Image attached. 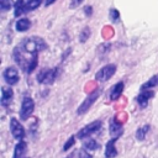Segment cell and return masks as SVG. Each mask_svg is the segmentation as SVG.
Instances as JSON below:
<instances>
[{
	"instance_id": "cell-1",
	"label": "cell",
	"mask_w": 158,
	"mask_h": 158,
	"mask_svg": "<svg viewBox=\"0 0 158 158\" xmlns=\"http://www.w3.org/2000/svg\"><path fill=\"white\" fill-rule=\"evenodd\" d=\"M26 52L28 53H37L47 48V43L40 37H28L25 38L20 44Z\"/></svg>"
},
{
	"instance_id": "cell-2",
	"label": "cell",
	"mask_w": 158,
	"mask_h": 158,
	"mask_svg": "<svg viewBox=\"0 0 158 158\" xmlns=\"http://www.w3.org/2000/svg\"><path fill=\"white\" fill-rule=\"evenodd\" d=\"M100 94H101V90L100 89H96V90H94L93 93H90L85 99H84V101L80 104V106L78 107V114L79 115H83V114H85L91 106H93V104L96 101V99L100 96Z\"/></svg>"
},
{
	"instance_id": "cell-3",
	"label": "cell",
	"mask_w": 158,
	"mask_h": 158,
	"mask_svg": "<svg viewBox=\"0 0 158 158\" xmlns=\"http://www.w3.org/2000/svg\"><path fill=\"white\" fill-rule=\"evenodd\" d=\"M57 75H58V68H52V69H47L46 68V69H42L38 73L37 80H38V83L48 85V84H52L56 80Z\"/></svg>"
},
{
	"instance_id": "cell-4",
	"label": "cell",
	"mask_w": 158,
	"mask_h": 158,
	"mask_svg": "<svg viewBox=\"0 0 158 158\" xmlns=\"http://www.w3.org/2000/svg\"><path fill=\"white\" fill-rule=\"evenodd\" d=\"M33 110H35V102H33V100L31 98H28V96L23 98L22 104H21V109H20V118L23 120V121H26L32 115Z\"/></svg>"
},
{
	"instance_id": "cell-5",
	"label": "cell",
	"mask_w": 158,
	"mask_h": 158,
	"mask_svg": "<svg viewBox=\"0 0 158 158\" xmlns=\"http://www.w3.org/2000/svg\"><path fill=\"white\" fill-rule=\"evenodd\" d=\"M100 127H101V121H99V120L93 121V122H90L89 125H86V126H84L83 128H80V130L78 131V133H77V137H78V138H86V137L91 136L93 133L98 132V131L100 130Z\"/></svg>"
},
{
	"instance_id": "cell-6",
	"label": "cell",
	"mask_w": 158,
	"mask_h": 158,
	"mask_svg": "<svg viewBox=\"0 0 158 158\" xmlns=\"http://www.w3.org/2000/svg\"><path fill=\"white\" fill-rule=\"evenodd\" d=\"M115 72H116V65L115 64H107V65L102 67L99 72H96L95 79L98 81H106L115 74Z\"/></svg>"
},
{
	"instance_id": "cell-7",
	"label": "cell",
	"mask_w": 158,
	"mask_h": 158,
	"mask_svg": "<svg viewBox=\"0 0 158 158\" xmlns=\"http://www.w3.org/2000/svg\"><path fill=\"white\" fill-rule=\"evenodd\" d=\"M2 77H4L5 81H6L9 85H15V84H17V83H19V79H20L19 72H17V69H16L15 67H7V68L4 70Z\"/></svg>"
},
{
	"instance_id": "cell-8",
	"label": "cell",
	"mask_w": 158,
	"mask_h": 158,
	"mask_svg": "<svg viewBox=\"0 0 158 158\" xmlns=\"http://www.w3.org/2000/svg\"><path fill=\"white\" fill-rule=\"evenodd\" d=\"M10 130H11L12 136H14L16 139L22 141V138L25 137V128L22 127V125H21L15 117H12V118L10 120Z\"/></svg>"
},
{
	"instance_id": "cell-9",
	"label": "cell",
	"mask_w": 158,
	"mask_h": 158,
	"mask_svg": "<svg viewBox=\"0 0 158 158\" xmlns=\"http://www.w3.org/2000/svg\"><path fill=\"white\" fill-rule=\"evenodd\" d=\"M109 131H110L111 138H118L122 135L123 128H122V125L120 122H117L115 118H112L111 122H110V130Z\"/></svg>"
},
{
	"instance_id": "cell-10",
	"label": "cell",
	"mask_w": 158,
	"mask_h": 158,
	"mask_svg": "<svg viewBox=\"0 0 158 158\" xmlns=\"http://www.w3.org/2000/svg\"><path fill=\"white\" fill-rule=\"evenodd\" d=\"M118 138H111L107 143H106V147H105V157L106 158H115L117 156V149L115 147V143Z\"/></svg>"
},
{
	"instance_id": "cell-11",
	"label": "cell",
	"mask_w": 158,
	"mask_h": 158,
	"mask_svg": "<svg viewBox=\"0 0 158 158\" xmlns=\"http://www.w3.org/2000/svg\"><path fill=\"white\" fill-rule=\"evenodd\" d=\"M12 98H14V91H12V89H10V88H2V89H1V99H0V102H1L2 106L10 105Z\"/></svg>"
},
{
	"instance_id": "cell-12",
	"label": "cell",
	"mask_w": 158,
	"mask_h": 158,
	"mask_svg": "<svg viewBox=\"0 0 158 158\" xmlns=\"http://www.w3.org/2000/svg\"><path fill=\"white\" fill-rule=\"evenodd\" d=\"M153 96H154V91H152V90H142V93L137 96V102L142 107H144L146 104L148 102V100L152 99Z\"/></svg>"
},
{
	"instance_id": "cell-13",
	"label": "cell",
	"mask_w": 158,
	"mask_h": 158,
	"mask_svg": "<svg viewBox=\"0 0 158 158\" xmlns=\"http://www.w3.org/2000/svg\"><path fill=\"white\" fill-rule=\"evenodd\" d=\"M122 91H123V83H122V81L116 83V84L111 88V90H110V99H111V100H117V99L121 96Z\"/></svg>"
},
{
	"instance_id": "cell-14",
	"label": "cell",
	"mask_w": 158,
	"mask_h": 158,
	"mask_svg": "<svg viewBox=\"0 0 158 158\" xmlns=\"http://www.w3.org/2000/svg\"><path fill=\"white\" fill-rule=\"evenodd\" d=\"M26 147H27V144H26V142H23V141H20L16 146H15V149H14V156H12V158H22V154L26 152Z\"/></svg>"
},
{
	"instance_id": "cell-15",
	"label": "cell",
	"mask_w": 158,
	"mask_h": 158,
	"mask_svg": "<svg viewBox=\"0 0 158 158\" xmlns=\"http://www.w3.org/2000/svg\"><path fill=\"white\" fill-rule=\"evenodd\" d=\"M30 26H31V22H30L28 19H20V20H17V22H16V30H17L19 32H25V31H27V30L30 28Z\"/></svg>"
},
{
	"instance_id": "cell-16",
	"label": "cell",
	"mask_w": 158,
	"mask_h": 158,
	"mask_svg": "<svg viewBox=\"0 0 158 158\" xmlns=\"http://www.w3.org/2000/svg\"><path fill=\"white\" fill-rule=\"evenodd\" d=\"M154 86H158V74L153 75L151 79H148L146 83H143L141 85V90H148V89L154 88Z\"/></svg>"
},
{
	"instance_id": "cell-17",
	"label": "cell",
	"mask_w": 158,
	"mask_h": 158,
	"mask_svg": "<svg viewBox=\"0 0 158 158\" xmlns=\"http://www.w3.org/2000/svg\"><path fill=\"white\" fill-rule=\"evenodd\" d=\"M83 148H85L88 151H95L99 148V143L93 138H88L83 142Z\"/></svg>"
},
{
	"instance_id": "cell-18",
	"label": "cell",
	"mask_w": 158,
	"mask_h": 158,
	"mask_svg": "<svg viewBox=\"0 0 158 158\" xmlns=\"http://www.w3.org/2000/svg\"><path fill=\"white\" fill-rule=\"evenodd\" d=\"M22 12H25V2H23V0H17L14 5V15L17 17Z\"/></svg>"
},
{
	"instance_id": "cell-19",
	"label": "cell",
	"mask_w": 158,
	"mask_h": 158,
	"mask_svg": "<svg viewBox=\"0 0 158 158\" xmlns=\"http://www.w3.org/2000/svg\"><path fill=\"white\" fill-rule=\"evenodd\" d=\"M42 0H30L25 4V12H28V11H32L35 9H37L40 5H41Z\"/></svg>"
},
{
	"instance_id": "cell-20",
	"label": "cell",
	"mask_w": 158,
	"mask_h": 158,
	"mask_svg": "<svg viewBox=\"0 0 158 158\" xmlns=\"http://www.w3.org/2000/svg\"><path fill=\"white\" fill-rule=\"evenodd\" d=\"M148 130H149V126H148V125H144V126L139 127V128L137 130V132H136V138H137L138 141H143L144 137H146V133L148 132Z\"/></svg>"
},
{
	"instance_id": "cell-21",
	"label": "cell",
	"mask_w": 158,
	"mask_h": 158,
	"mask_svg": "<svg viewBox=\"0 0 158 158\" xmlns=\"http://www.w3.org/2000/svg\"><path fill=\"white\" fill-rule=\"evenodd\" d=\"M89 36H90V28L85 27V28L81 30V32H80V35H79V40H80L81 42H85V41L89 38Z\"/></svg>"
},
{
	"instance_id": "cell-22",
	"label": "cell",
	"mask_w": 158,
	"mask_h": 158,
	"mask_svg": "<svg viewBox=\"0 0 158 158\" xmlns=\"http://www.w3.org/2000/svg\"><path fill=\"white\" fill-rule=\"evenodd\" d=\"M11 6H12V1L11 0H0V7H1L2 11L10 10Z\"/></svg>"
},
{
	"instance_id": "cell-23",
	"label": "cell",
	"mask_w": 158,
	"mask_h": 158,
	"mask_svg": "<svg viewBox=\"0 0 158 158\" xmlns=\"http://www.w3.org/2000/svg\"><path fill=\"white\" fill-rule=\"evenodd\" d=\"M74 143H75V136H70V137L67 139V142L64 143V146H63V151H68L70 147H73Z\"/></svg>"
},
{
	"instance_id": "cell-24",
	"label": "cell",
	"mask_w": 158,
	"mask_h": 158,
	"mask_svg": "<svg viewBox=\"0 0 158 158\" xmlns=\"http://www.w3.org/2000/svg\"><path fill=\"white\" fill-rule=\"evenodd\" d=\"M78 158H93V157H91V154L88 152V149L81 148V149L78 152Z\"/></svg>"
},
{
	"instance_id": "cell-25",
	"label": "cell",
	"mask_w": 158,
	"mask_h": 158,
	"mask_svg": "<svg viewBox=\"0 0 158 158\" xmlns=\"http://www.w3.org/2000/svg\"><path fill=\"white\" fill-rule=\"evenodd\" d=\"M109 14H110V17H111V20H112L114 22H116V21L120 19V14H118V11H117L116 9H111Z\"/></svg>"
},
{
	"instance_id": "cell-26",
	"label": "cell",
	"mask_w": 158,
	"mask_h": 158,
	"mask_svg": "<svg viewBox=\"0 0 158 158\" xmlns=\"http://www.w3.org/2000/svg\"><path fill=\"white\" fill-rule=\"evenodd\" d=\"M83 1H84V0H72V1H70V7H77V6H79Z\"/></svg>"
},
{
	"instance_id": "cell-27",
	"label": "cell",
	"mask_w": 158,
	"mask_h": 158,
	"mask_svg": "<svg viewBox=\"0 0 158 158\" xmlns=\"http://www.w3.org/2000/svg\"><path fill=\"white\" fill-rule=\"evenodd\" d=\"M84 10H85V14L86 15H91V6H85Z\"/></svg>"
},
{
	"instance_id": "cell-28",
	"label": "cell",
	"mask_w": 158,
	"mask_h": 158,
	"mask_svg": "<svg viewBox=\"0 0 158 158\" xmlns=\"http://www.w3.org/2000/svg\"><path fill=\"white\" fill-rule=\"evenodd\" d=\"M54 1H56V0H46L44 5H46V6H49V5H52V4L54 2Z\"/></svg>"
},
{
	"instance_id": "cell-29",
	"label": "cell",
	"mask_w": 158,
	"mask_h": 158,
	"mask_svg": "<svg viewBox=\"0 0 158 158\" xmlns=\"http://www.w3.org/2000/svg\"><path fill=\"white\" fill-rule=\"evenodd\" d=\"M22 158H28V157H22Z\"/></svg>"
},
{
	"instance_id": "cell-30",
	"label": "cell",
	"mask_w": 158,
	"mask_h": 158,
	"mask_svg": "<svg viewBox=\"0 0 158 158\" xmlns=\"http://www.w3.org/2000/svg\"><path fill=\"white\" fill-rule=\"evenodd\" d=\"M68 158H72V157H68Z\"/></svg>"
}]
</instances>
